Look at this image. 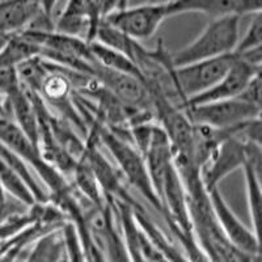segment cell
Wrapping results in <instances>:
<instances>
[{
    "label": "cell",
    "instance_id": "6da1fadb",
    "mask_svg": "<svg viewBox=\"0 0 262 262\" xmlns=\"http://www.w3.org/2000/svg\"><path fill=\"white\" fill-rule=\"evenodd\" d=\"M240 17L212 18L205 29L177 53L170 54L173 67L232 54L240 39Z\"/></svg>",
    "mask_w": 262,
    "mask_h": 262
},
{
    "label": "cell",
    "instance_id": "7a4b0ae2",
    "mask_svg": "<svg viewBox=\"0 0 262 262\" xmlns=\"http://www.w3.org/2000/svg\"><path fill=\"white\" fill-rule=\"evenodd\" d=\"M98 143L102 144L116 160L119 170L131 186H134L140 195H143L155 209L163 212L160 200L149 179L146 161L131 140L112 131L111 128L100 125L97 127Z\"/></svg>",
    "mask_w": 262,
    "mask_h": 262
},
{
    "label": "cell",
    "instance_id": "3957f363",
    "mask_svg": "<svg viewBox=\"0 0 262 262\" xmlns=\"http://www.w3.org/2000/svg\"><path fill=\"white\" fill-rule=\"evenodd\" d=\"M193 123L219 130L237 127L252 119L261 118V106L249 104L242 98H228L182 107Z\"/></svg>",
    "mask_w": 262,
    "mask_h": 262
},
{
    "label": "cell",
    "instance_id": "277c9868",
    "mask_svg": "<svg viewBox=\"0 0 262 262\" xmlns=\"http://www.w3.org/2000/svg\"><path fill=\"white\" fill-rule=\"evenodd\" d=\"M169 18L167 4L146 3L135 7H123L107 13L105 23L122 32L135 41L155 36L164 21Z\"/></svg>",
    "mask_w": 262,
    "mask_h": 262
},
{
    "label": "cell",
    "instance_id": "5b68a950",
    "mask_svg": "<svg viewBox=\"0 0 262 262\" xmlns=\"http://www.w3.org/2000/svg\"><path fill=\"white\" fill-rule=\"evenodd\" d=\"M235 58L232 53L174 67V79L180 95L185 100V105L189 100L209 91L221 80L232 66Z\"/></svg>",
    "mask_w": 262,
    "mask_h": 262
},
{
    "label": "cell",
    "instance_id": "8992f818",
    "mask_svg": "<svg viewBox=\"0 0 262 262\" xmlns=\"http://www.w3.org/2000/svg\"><path fill=\"white\" fill-rule=\"evenodd\" d=\"M209 198L216 223L222 233L232 245L252 256H259V235L248 228L229 207L219 189H210Z\"/></svg>",
    "mask_w": 262,
    "mask_h": 262
},
{
    "label": "cell",
    "instance_id": "52a82bcc",
    "mask_svg": "<svg viewBox=\"0 0 262 262\" xmlns=\"http://www.w3.org/2000/svg\"><path fill=\"white\" fill-rule=\"evenodd\" d=\"M168 16L201 13L212 18L243 17L262 12V0H173L167 4Z\"/></svg>",
    "mask_w": 262,
    "mask_h": 262
},
{
    "label": "cell",
    "instance_id": "ba28073f",
    "mask_svg": "<svg viewBox=\"0 0 262 262\" xmlns=\"http://www.w3.org/2000/svg\"><path fill=\"white\" fill-rule=\"evenodd\" d=\"M261 67L262 66L252 64V63L247 62V60L242 59V58L236 57L232 66L229 67V70L224 74V76L221 80L217 81L212 88H210L209 91H206V92L201 93L196 97L189 100L185 106L237 97L244 91L248 83L256 75L261 74Z\"/></svg>",
    "mask_w": 262,
    "mask_h": 262
},
{
    "label": "cell",
    "instance_id": "9c48e42d",
    "mask_svg": "<svg viewBox=\"0 0 262 262\" xmlns=\"http://www.w3.org/2000/svg\"><path fill=\"white\" fill-rule=\"evenodd\" d=\"M41 16L38 0H2L0 36H12L23 32Z\"/></svg>",
    "mask_w": 262,
    "mask_h": 262
},
{
    "label": "cell",
    "instance_id": "30bf717a",
    "mask_svg": "<svg viewBox=\"0 0 262 262\" xmlns=\"http://www.w3.org/2000/svg\"><path fill=\"white\" fill-rule=\"evenodd\" d=\"M7 98L11 119L24 131L33 143L38 146L39 122L34 93L23 86L20 91Z\"/></svg>",
    "mask_w": 262,
    "mask_h": 262
},
{
    "label": "cell",
    "instance_id": "8fae6325",
    "mask_svg": "<svg viewBox=\"0 0 262 262\" xmlns=\"http://www.w3.org/2000/svg\"><path fill=\"white\" fill-rule=\"evenodd\" d=\"M55 32L67 36L78 37L88 41L90 36V20L86 15L85 0H67L64 9L53 25Z\"/></svg>",
    "mask_w": 262,
    "mask_h": 262
},
{
    "label": "cell",
    "instance_id": "7c38bea8",
    "mask_svg": "<svg viewBox=\"0 0 262 262\" xmlns=\"http://www.w3.org/2000/svg\"><path fill=\"white\" fill-rule=\"evenodd\" d=\"M90 49L93 59L100 66H102L105 69L113 70V71L131 75V76H134V78H138L143 81L142 75H140L135 63L126 54H123L122 51H118L116 49L102 45V43L97 41H91Z\"/></svg>",
    "mask_w": 262,
    "mask_h": 262
},
{
    "label": "cell",
    "instance_id": "4fadbf2b",
    "mask_svg": "<svg viewBox=\"0 0 262 262\" xmlns=\"http://www.w3.org/2000/svg\"><path fill=\"white\" fill-rule=\"evenodd\" d=\"M235 55L256 66H262V13H256L247 32L238 39Z\"/></svg>",
    "mask_w": 262,
    "mask_h": 262
},
{
    "label": "cell",
    "instance_id": "5bb4252c",
    "mask_svg": "<svg viewBox=\"0 0 262 262\" xmlns=\"http://www.w3.org/2000/svg\"><path fill=\"white\" fill-rule=\"evenodd\" d=\"M39 48L30 41L23 33L9 36L4 46L0 50V66L17 67L30 58L38 57Z\"/></svg>",
    "mask_w": 262,
    "mask_h": 262
},
{
    "label": "cell",
    "instance_id": "9a60e30c",
    "mask_svg": "<svg viewBox=\"0 0 262 262\" xmlns=\"http://www.w3.org/2000/svg\"><path fill=\"white\" fill-rule=\"evenodd\" d=\"M72 177L76 184V188L86 200L97 209H104L106 206L104 201V191L96 179L95 172L84 158H80L78 160L74 172H72Z\"/></svg>",
    "mask_w": 262,
    "mask_h": 262
},
{
    "label": "cell",
    "instance_id": "2e32d148",
    "mask_svg": "<svg viewBox=\"0 0 262 262\" xmlns=\"http://www.w3.org/2000/svg\"><path fill=\"white\" fill-rule=\"evenodd\" d=\"M245 177V190H247V202L248 210H249L250 222H252V229L258 235L259 228V215H261V168L254 167L247 164L243 167Z\"/></svg>",
    "mask_w": 262,
    "mask_h": 262
},
{
    "label": "cell",
    "instance_id": "e0dca14e",
    "mask_svg": "<svg viewBox=\"0 0 262 262\" xmlns=\"http://www.w3.org/2000/svg\"><path fill=\"white\" fill-rule=\"evenodd\" d=\"M0 160L4 161L7 165L12 168L16 173L21 179L27 182V185L29 186V189L32 190L33 195H34V200H36V203L38 202H45L48 200L45 191L42 189L41 185H38V182L36 181V179L33 177L32 172L29 169V165L25 163L20 156L13 152L12 149H9L6 144H3L0 142Z\"/></svg>",
    "mask_w": 262,
    "mask_h": 262
},
{
    "label": "cell",
    "instance_id": "ac0fdd59",
    "mask_svg": "<svg viewBox=\"0 0 262 262\" xmlns=\"http://www.w3.org/2000/svg\"><path fill=\"white\" fill-rule=\"evenodd\" d=\"M0 185L4 189L6 194L8 193L13 200L18 201L23 205L32 206L36 203L34 195L27 182L2 160H0Z\"/></svg>",
    "mask_w": 262,
    "mask_h": 262
},
{
    "label": "cell",
    "instance_id": "d6986e66",
    "mask_svg": "<svg viewBox=\"0 0 262 262\" xmlns=\"http://www.w3.org/2000/svg\"><path fill=\"white\" fill-rule=\"evenodd\" d=\"M18 78L25 90L38 95L42 81L49 72L48 63L43 58L34 57L17 66Z\"/></svg>",
    "mask_w": 262,
    "mask_h": 262
},
{
    "label": "cell",
    "instance_id": "ffe728a7",
    "mask_svg": "<svg viewBox=\"0 0 262 262\" xmlns=\"http://www.w3.org/2000/svg\"><path fill=\"white\" fill-rule=\"evenodd\" d=\"M23 88L18 78L17 67L0 66V93L6 97L12 96Z\"/></svg>",
    "mask_w": 262,
    "mask_h": 262
},
{
    "label": "cell",
    "instance_id": "44dd1931",
    "mask_svg": "<svg viewBox=\"0 0 262 262\" xmlns=\"http://www.w3.org/2000/svg\"><path fill=\"white\" fill-rule=\"evenodd\" d=\"M85 8L88 20H90V36L88 42L93 41L97 32V28L104 20L105 0H85Z\"/></svg>",
    "mask_w": 262,
    "mask_h": 262
},
{
    "label": "cell",
    "instance_id": "7402d4cb",
    "mask_svg": "<svg viewBox=\"0 0 262 262\" xmlns=\"http://www.w3.org/2000/svg\"><path fill=\"white\" fill-rule=\"evenodd\" d=\"M261 74H258L248 83L244 91L237 97L244 100V101L249 102V104L261 106Z\"/></svg>",
    "mask_w": 262,
    "mask_h": 262
},
{
    "label": "cell",
    "instance_id": "603a6c76",
    "mask_svg": "<svg viewBox=\"0 0 262 262\" xmlns=\"http://www.w3.org/2000/svg\"><path fill=\"white\" fill-rule=\"evenodd\" d=\"M23 207H25V205H23V203L16 200H13V202H11L8 198L4 201H0V226L6 223L9 217L16 216L17 212L23 211Z\"/></svg>",
    "mask_w": 262,
    "mask_h": 262
},
{
    "label": "cell",
    "instance_id": "cb8c5ba5",
    "mask_svg": "<svg viewBox=\"0 0 262 262\" xmlns=\"http://www.w3.org/2000/svg\"><path fill=\"white\" fill-rule=\"evenodd\" d=\"M38 2H39V7H41L42 15L45 16V17H48L49 20H51L54 8H55V6H57L59 0H38Z\"/></svg>",
    "mask_w": 262,
    "mask_h": 262
},
{
    "label": "cell",
    "instance_id": "d4e9b609",
    "mask_svg": "<svg viewBox=\"0 0 262 262\" xmlns=\"http://www.w3.org/2000/svg\"><path fill=\"white\" fill-rule=\"evenodd\" d=\"M0 118H11L9 116L8 98L0 93Z\"/></svg>",
    "mask_w": 262,
    "mask_h": 262
},
{
    "label": "cell",
    "instance_id": "484cf974",
    "mask_svg": "<svg viewBox=\"0 0 262 262\" xmlns=\"http://www.w3.org/2000/svg\"><path fill=\"white\" fill-rule=\"evenodd\" d=\"M149 3H158V4H169L173 0H148Z\"/></svg>",
    "mask_w": 262,
    "mask_h": 262
},
{
    "label": "cell",
    "instance_id": "4316f807",
    "mask_svg": "<svg viewBox=\"0 0 262 262\" xmlns=\"http://www.w3.org/2000/svg\"><path fill=\"white\" fill-rule=\"evenodd\" d=\"M9 36H0V50H2V48L4 46V43L7 42V39H8Z\"/></svg>",
    "mask_w": 262,
    "mask_h": 262
},
{
    "label": "cell",
    "instance_id": "83f0119b",
    "mask_svg": "<svg viewBox=\"0 0 262 262\" xmlns=\"http://www.w3.org/2000/svg\"><path fill=\"white\" fill-rule=\"evenodd\" d=\"M0 2H2V0H0Z\"/></svg>",
    "mask_w": 262,
    "mask_h": 262
}]
</instances>
